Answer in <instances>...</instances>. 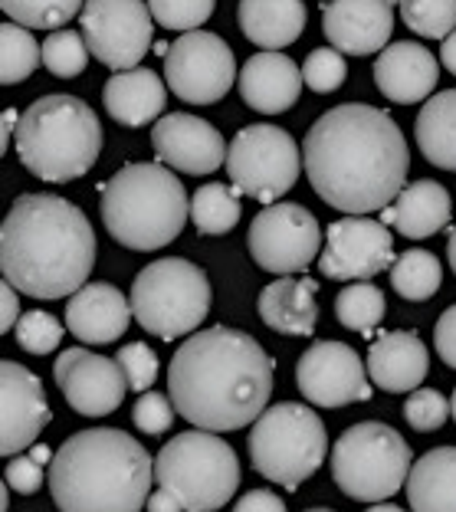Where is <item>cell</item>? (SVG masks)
Masks as SVG:
<instances>
[{"label": "cell", "instance_id": "1", "mask_svg": "<svg viewBox=\"0 0 456 512\" xmlns=\"http://www.w3.org/2000/svg\"><path fill=\"white\" fill-rule=\"evenodd\" d=\"M302 168L329 207L368 217L404 191L411 151L388 112L348 102L312 122L302 142Z\"/></svg>", "mask_w": 456, "mask_h": 512}, {"label": "cell", "instance_id": "2", "mask_svg": "<svg viewBox=\"0 0 456 512\" xmlns=\"http://www.w3.org/2000/svg\"><path fill=\"white\" fill-rule=\"evenodd\" d=\"M273 358L227 325L187 335L168 365V398L187 424L227 434L253 424L273 394Z\"/></svg>", "mask_w": 456, "mask_h": 512}, {"label": "cell", "instance_id": "3", "mask_svg": "<svg viewBox=\"0 0 456 512\" xmlns=\"http://www.w3.org/2000/svg\"><path fill=\"white\" fill-rule=\"evenodd\" d=\"M96 266L89 217L56 194H20L0 227V270L33 299H63L83 289Z\"/></svg>", "mask_w": 456, "mask_h": 512}, {"label": "cell", "instance_id": "4", "mask_svg": "<svg viewBox=\"0 0 456 512\" xmlns=\"http://www.w3.org/2000/svg\"><path fill=\"white\" fill-rule=\"evenodd\" d=\"M151 480L155 460L115 427L79 430L50 463V490L60 512H142Z\"/></svg>", "mask_w": 456, "mask_h": 512}, {"label": "cell", "instance_id": "5", "mask_svg": "<svg viewBox=\"0 0 456 512\" xmlns=\"http://www.w3.org/2000/svg\"><path fill=\"white\" fill-rule=\"evenodd\" d=\"M102 224L115 243L128 250L151 253L178 240L191 204L181 178L165 165H125L102 188Z\"/></svg>", "mask_w": 456, "mask_h": 512}, {"label": "cell", "instance_id": "6", "mask_svg": "<svg viewBox=\"0 0 456 512\" xmlns=\"http://www.w3.org/2000/svg\"><path fill=\"white\" fill-rule=\"evenodd\" d=\"M14 148L33 178L50 184L76 181L99 161V115L76 96H43L20 112Z\"/></svg>", "mask_w": 456, "mask_h": 512}, {"label": "cell", "instance_id": "7", "mask_svg": "<svg viewBox=\"0 0 456 512\" xmlns=\"http://www.w3.org/2000/svg\"><path fill=\"white\" fill-rule=\"evenodd\" d=\"M155 483L184 512H217L240 490V460L214 430H184L155 457Z\"/></svg>", "mask_w": 456, "mask_h": 512}, {"label": "cell", "instance_id": "8", "mask_svg": "<svg viewBox=\"0 0 456 512\" xmlns=\"http://www.w3.org/2000/svg\"><path fill=\"white\" fill-rule=\"evenodd\" d=\"M329 453V434L322 417L306 404H273L253 421L250 463L256 473L283 490H296L322 467Z\"/></svg>", "mask_w": 456, "mask_h": 512}, {"label": "cell", "instance_id": "9", "mask_svg": "<svg viewBox=\"0 0 456 512\" xmlns=\"http://www.w3.org/2000/svg\"><path fill=\"white\" fill-rule=\"evenodd\" d=\"M132 316L161 342L194 335L210 312L207 273L191 260L165 256L148 263L132 283Z\"/></svg>", "mask_w": 456, "mask_h": 512}, {"label": "cell", "instance_id": "10", "mask_svg": "<svg viewBox=\"0 0 456 512\" xmlns=\"http://www.w3.org/2000/svg\"><path fill=\"white\" fill-rule=\"evenodd\" d=\"M414 453L394 427L365 421L348 427L332 447V476L338 490L358 503H384L407 483Z\"/></svg>", "mask_w": 456, "mask_h": 512}, {"label": "cell", "instance_id": "11", "mask_svg": "<svg viewBox=\"0 0 456 512\" xmlns=\"http://www.w3.org/2000/svg\"><path fill=\"white\" fill-rule=\"evenodd\" d=\"M302 151L286 128L279 125H247L227 148L230 184L243 197L260 204H276L299 181Z\"/></svg>", "mask_w": 456, "mask_h": 512}, {"label": "cell", "instance_id": "12", "mask_svg": "<svg viewBox=\"0 0 456 512\" xmlns=\"http://www.w3.org/2000/svg\"><path fill=\"white\" fill-rule=\"evenodd\" d=\"M237 60L224 37L207 30L181 33L165 53V83L191 106H214L233 89Z\"/></svg>", "mask_w": 456, "mask_h": 512}, {"label": "cell", "instance_id": "13", "mask_svg": "<svg viewBox=\"0 0 456 512\" xmlns=\"http://www.w3.org/2000/svg\"><path fill=\"white\" fill-rule=\"evenodd\" d=\"M247 247L260 270L289 276L319 260L322 227L306 207L270 204L253 217Z\"/></svg>", "mask_w": 456, "mask_h": 512}, {"label": "cell", "instance_id": "14", "mask_svg": "<svg viewBox=\"0 0 456 512\" xmlns=\"http://www.w3.org/2000/svg\"><path fill=\"white\" fill-rule=\"evenodd\" d=\"M83 37L102 66L125 73V69H138L151 50L155 17L145 0H86Z\"/></svg>", "mask_w": 456, "mask_h": 512}, {"label": "cell", "instance_id": "15", "mask_svg": "<svg viewBox=\"0 0 456 512\" xmlns=\"http://www.w3.org/2000/svg\"><path fill=\"white\" fill-rule=\"evenodd\" d=\"M394 237L384 220L348 214L325 230L319 273L338 283H368L394 266Z\"/></svg>", "mask_w": 456, "mask_h": 512}, {"label": "cell", "instance_id": "16", "mask_svg": "<svg viewBox=\"0 0 456 512\" xmlns=\"http://www.w3.org/2000/svg\"><path fill=\"white\" fill-rule=\"evenodd\" d=\"M302 398L315 407H345L371 398L368 365L345 342H315L296 365Z\"/></svg>", "mask_w": 456, "mask_h": 512}, {"label": "cell", "instance_id": "17", "mask_svg": "<svg viewBox=\"0 0 456 512\" xmlns=\"http://www.w3.org/2000/svg\"><path fill=\"white\" fill-rule=\"evenodd\" d=\"M53 378L63 388L66 404L83 417H105L125 401L128 378L115 358L92 355L86 348H66L56 358Z\"/></svg>", "mask_w": 456, "mask_h": 512}, {"label": "cell", "instance_id": "18", "mask_svg": "<svg viewBox=\"0 0 456 512\" xmlns=\"http://www.w3.org/2000/svg\"><path fill=\"white\" fill-rule=\"evenodd\" d=\"M151 148L158 165L184 171V174H214L227 165L224 135L214 125L187 112L161 115L151 128Z\"/></svg>", "mask_w": 456, "mask_h": 512}, {"label": "cell", "instance_id": "19", "mask_svg": "<svg viewBox=\"0 0 456 512\" xmlns=\"http://www.w3.org/2000/svg\"><path fill=\"white\" fill-rule=\"evenodd\" d=\"M46 424H50V404L40 378L20 362H4L0 365V453L17 457L20 450H30Z\"/></svg>", "mask_w": 456, "mask_h": 512}, {"label": "cell", "instance_id": "20", "mask_svg": "<svg viewBox=\"0 0 456 512\" xmlns=\"http://www.w3.org/2000/svg\"><path fill=\"white\" fill-rule=\"evenodd\" d=\"M322 30L345 56L381 53L394 33V0H332L322 14Z\"/></svg>", "mask_w": 456, "mask_h": 512}, {"label": "cell", "instance_id": "21", "mask_svg": "<svg viewBox=\"0 0 456 512\" xmlns=\"http://www.w3.org/2000/svg\"><path fill=\"white\" fill-rule=\"evenodd\" d=\"M440 66L427 46L397 40L384 46L374 63V86L381 89L384 99L397 102V106H414V102H427L430 92L437 89Z\"/></svg>", "mask_w": 456, "mask_h": 512}, {"label": "cell", "instance_id": "22", "mask_svg": "<svg viewBox=\"0 0 456 512\" xmlns=\"http://www.w3.org/2000/svg\"><path fill=\"white\" fill-rule=\"evenodd\" d=\"M132 322V299L112 283H89L69 296L66 329L86 345H109L122 339Z\"/></svg>", "mask_w": 456, "mask_h": 512}, {"label": "cell", "instance_id": "23", "mask_svg": "<svg viewBox=\"0 0 456 512\" xmlns=\"http://www.w3.org/2000/svg\"><path fill=\"white\" fill-rule=\"evenodd\" d=\"M302 69L279 50H263L250 56L240 69V96L253 112L279 115L299 102Z\"/></svg>", "mask_w": 456, "mask_h": 512}, {"label": "cell", "instance_id": "24", "mask_svg": "<svg viewBox=\"0 0 456 512\" xmlns=\"http://www.w3.org/2000/svg\"><path fill=\"white\" fill-rule=\"evenodd\" d=\"M365 365L374 388L404 394V391H417L424 384L430 371V355L417 332L397 329V332H384L371 342Z\"/></svg>", "mask_w": 456, "mask_h": 512}, {"label": "cell", "instance_id": "25", "mask_svg": "<svg viewBox=\"0 0 456 512\" xmlns=\"http://www.w3.org/2000/svg\"><path fill=\"white\" fill-rule=\"evenodd\" d=\"M168 102V86L161 83L155 69H125V73L109 76L102 86V106L112 122L125 128H142L161 119Z\"/></svg>", "mask_w": 456, "mask_h": 512}, {"label": "cell", "instance_id": "26", "mask_svg": "<svg viewBox=\"0 0 456 512\" xmlns=\"http://www.w3.org/2000/svg\"><path fill=\"white\" fill-rule=\"evenodd\" d=\"M260 319L279 335H312L319 325V279L283 276L260 293Z\"/></svg>", "mask_w": 456, "mask_h": 512}, {"label": "cell", "instance_id": "27", "mask_svg": "<svg viewBox=\"0 0 456 512\" xmlns=\"http://www.w3.org/2000/svg\"><path fill=\"white\" fill-rule=\"evenodd\" d=\"M450 214H453V197L443 184L414 181L397 194L394 207H384V224L394 227L407 240H424L447 227Z\"/></svg>", "mask_w": 456, "mask_h": 512}, {"label": "cell", "instance_id": "28", "mask_svg": "<svg viewBox=\"0 0 456 512\" xmlns=\"http://www.w3.org/2000/svg\"><path fill=\"white\" fill-rule=\"evenodd\" d=\"M237 20L250 43L263 50H283L306 30V4L302 0H240Z\"/></svg>", "mask_w": 456, "mask_h": 512}, {"label": "cell", "instance_id": "29", "mask_svg": "<svg viewBox=\"0 0 456 512\" xmlns=\"http://www.w3.org/2000/svg\"><path fill=\"white\" fill-rule=\"evenodd\" d=\"M407 499L414 512H456V447H437L414 463Z\"/></svg>", "mask_w": 456, "mask_h": 512}, {"label": "cell", "instance_id": "30", "mask_svg": "<svg viewBox=\"0 0 456 512\" xmlns=\"http://www.w3.org/2000/svg\"><path fill=\"white\" fill-rule=\"evenodd\" d=\"M414 138L430 165L456 171V89L437 92L417 112Z\"/></svg>", "mask_w": 456, "mask_h": 512}, {"label": "cell", "instance_id": "31", "mask_svg": "<svg viewBox=\"0 0 456 512\" xmlns=\"http://www.w3.org/2000/svg\"><path fill=\"white\" fill-rule=\"evenodd\" d=\"M243 204L240 191L233 184H201L191 197V220L194 227L207 237H224L240 224Z\"/></svg>", "mask_w": 456, "mask_h": 512}, {"label": "cell", "instance_id": "32", "mask_svg": "<svg viewBox=\"0 0 456 512\" xmlns=\"http://www.w3.org/2000/svg\"><path fill=\"white\" fill-rule=\"evenodd\" d=\"M443 283V263L430 250H407L391 266V286L394 293L407 302H424L437 296Z\"/></svg>", "mask_w": 456, "mask_h": 512}, {"label": "cell", "instance_id": "33", "mask_svg": "<svg viewBox=\"0 0 456 512\" xmlns=\"http://www.w3.org/2000/svg\"><path fill=\"white\" fill-rule=\"evenodd\" d=\"M43 63V46L20 23L7 20L0 27V83L17 86Z\"/></svg>", "mask_w": 456, "mask_h": 512}, {"label": "cell", "instance_id": "34", "mask_svg": "<svg viewBox=\"0 0 456 512\" xmlns=\"http://www.w3.org/2000/svg\"><path fill=\"white\" fill-rule=\"evenodd\" d=\"M384 312H388V302H384V293L374 283H352L335 296V319L345 329L368 335V339L381 325Z\"/></svg>", "mask_w": 456, "mask_h": 512}, {"label": "cell", "instance_id": "35", "mask_svg": "<svg viewBox=\"0 0 456 512\" xmlns=\"http://www.w3.org/2000/svg\"><path fill=\"white\" fill-rule=\"evenodd\" d=\"M4 14L27 30H56L73 20L86 0H0Z\"/></svg>", "mask_w": 456, "mask_h": 512}, {"label": "cell", "instance_id": "36", "mask_svg": "<svg viewBox=\"0 0 456 512\" xmlns=\"http://www.w3.org/2000/svg\"><path fill=\"white\" fill-rule=\"evenodd\" d=\"M397 10L424 40H447L456 30V0H397Z\"/></svg>", "mask_w": 456, "mask_h": 512}, {"label": "cell", "instance_id": "37", "mask_svg": "<svg viewBox=\"0 0 456 512\" xmlns=\"http://www.w3.org/2000/svg\"><path fill=\"white\" fill-rule=\"evenodd\" d=\"M89 63V46L86 37L76 30H53L43 43V66L50 69L53 76L60 79H73L79 73H86Z\"/></svg>", "mask_w": 456, "mask_h": 512}, {"label": "cell", "instance_id": "38", "mask_svg": "<svg viewBox=\"0 0 456 512\" xmlns=\"http://www.w3.org/2000/svg\"><path fill=\"white\" fill-rule=\"evenodd\" d=\"M214 7L217 0H148V10L155 23H161L165 30H181V33H191L204 20H210Z\"/></svg>", "mask_w": 456, "mask_h": 512}, {"label": "cell", "instance_id": "39", "mask_svg": "<svg viewBox=\"0 0 456 512\" xmlns=\"http://www.w3.org/2000/svg\"><path fill=\"white\" fill-rule=\"evenodd\" d=\"M14 332H17V345L30 355H50L63 342V325L56 322V316L40 309L23 312Z\"/></svg>", "mask_w": 456, "mask_h": 512}, {"label": "cell", "instance_id": "40", "mask_svg": "<svg viewBox=\"0 0 456 512\" xmlns=\"http://www.w3.org/2000/svg\"><path fill=\"white\" fill-rule=\"evenodd\" d=\"M348 66H345V53H338L335 46H322V50H312L302 63V79L312 92H335L345 83Z\"/></svg>", "mask_w": 456, "mask_h": 512}, {"label": "cell", "instance_id": "41", "mask_svg": "<svg viewBox=\"0 0 456 512\" xmlns=\"http://www.w3.org/2000/svg\"><path fill=\"white\" fill-rule=\"evenodd\" d=\"M404 417L414 430L427 434V430H437L447 424L450 401L434 388H417V391H411V398L404 401Z\"/></svg>", "mask_w": 456, "mask_h": 512}, {"label": "cell", "instance_id": "42", "mask_svg": "<svg viewBox=\"0 0 456 512\" xmlns=\"http://www.w3.org/2000/svg\"><path fill=\"white\" fill-rule=\"evenodd\" d=\"M46 463H53V453L50 447L37 444L27 457H10L7 463V486L14 493H23V496H33L43 486V467Z\"/></svg>", "mask_w": 456, "mask_h": 512}, {"label": "cell", "instance_id": "43", "mask_svg": "<svg viewBox=\"0 0 456 512\" xmlns=\"http://www.w3.org/2000/svg\"><path fill=\"white\" fill-rule=\"evenodd\" d=\"M115 362L122 365L128 388L132 391H148L158 378V355L151 352V345H145V342L122 345L119 355H115Z\"/></svg>", "mask_w": 456, "mask_h": 512}, {"label": "cell", "instance_id": "44", "mask_svg": "<svg viewBox=\"0 0 456 512\" xmlns=\"http://www.w3.org/2000/svg\"><path fill=\"white\" fill-rule=\"evenodd\" d=\"M174 417H178V411H174L171 398H165L161 391H142V398H138L135 407H132L135 427L142 430V434H148V437L165 434V430L174 424Z\"/></svg>", "mask_w": 456, "mask_h": 512}, {"label": "cell", "instance_id": "45", "mask_svg": "<svg viewBox=\"0 0 456 512\" xmlns=\"http://www.w3.org/2000/svg\"><path fill=\"white\" fill-rule=\"evenodd\" d=\"M434 345H437V355L443 358V365H447V368H456V306H450V309L437 319Z\"/></svg>", "mask_w": 456, "mask_h": 512}, {"label": "cell", "instance_id": "46", "mask_svg": "<svg viewBox=\"0 0 456 512\" xmlns=\"http://www.w3.org/2000/svg\"><path fill=\"white\" fill-rule=\"evenodd\" d=\"M20 289L10 283V279H4L0 283V332H10V329H17V322H20Z\"/></svg>", "mask_w": 456, "mask_h": 512}, {"label": "cell", "instance_id": "47", "mask_svg": "<svg viewBox=\"0 0 456 512\" xmlns=\"http://www.w3.org/2000/svg\"><path fill=\"white\" fill-rule=\"evenodd\" d=\"M233 512H286V503L279 499L276 493H266V490H250L237 499Z\"/></svg>", "mask_w": 456, "mask_h": 512}, {"label": "cell", "instance_id": "48", "mask_svg": "<svg viewBox=\"0 0 456 512\" xmlns=\"http://www.w3.org/2000/svg\"><path fill=\"white\" fill-rule=\"evenodd\" d=\"M148 512H184V506L168 490H158L148 496Z\"/></svg>", "mask_w": 456, "mask_h": 512}, {"label": "cell", "instance_id": "49", "mask_svg": "<svg viewBox=\"0 0 456 512\" xmlns=\"http://www.w3.org/2000/svg\"><path fill=\"white\" fill-rule=\"evenodd\" d=\"M440 60H443V66H447L450 73L456 76V30L450 33L447 40H443V46H440Z\"/></svg>", "mask_w": 456, "mask_h": 512}, {"label": "cell", "instance_id": "50", "mask_svg": "<svg viewBox=\"0 0 456 512\" xmlns=\"http://www.w3.org/2000/svg\"><path fill=\"white\" fill-rule=\"evenodd\" d=\"M447 256H450V270L456 273V227L450 230V240H447Z\"/></svg>", "mask_w": 456, "mask_h": 512}, {"label": "cell", "instance_id": "51", "mask_svg": "<svg viewBox=\"0 0 456 512\" xmlns=\"http://www.w3.org/2000/svg\"><path fill=\"white\" fill-rule=\"evenodd\" d=\"M368 512H404L401 506H391V503H378V506H371Z\"/></svg>", "mask_w": 456, "mask_h": 512}, {"label": "cell", "instance_id": "52", "mask_svg": "<svg viewBox=\"0 0 456 512\" xmlns=\"http://www.w3.org/2000/svg\"><path fill=\"white\" fill-rule=\"evenodd\" d=\"M10 486H0V512H7L10 509V496H7Z\"/></svg>", "mask_w": 456, "mask_h": 512}, {"label": "cell", "instance_id": "53", "mask_svg": "<svg viewBox=\"0 0 456 512\" xmlns=\"http://www.w3.org/2000/svg\"><path fill=\"white\" fill-rule=\"evenodd\" d=\"M450 417L456 421V388H453V398H450Z\"/></svg>", "mask_w": 456, "mask_h": 512}, {"label": "cell", "instance_id": "54", "mask_svg": "<svg viewBox=\"0 0 456 512\" xmlns=\"http://www.w3.org/2000/svg\"><path fill=\"white\" fill-rule=\"evenodd\" d=\"M306 512H335V509H306Z\"/></svg>", "mask_w": 456, "mask_h": 512}]
</instances>
